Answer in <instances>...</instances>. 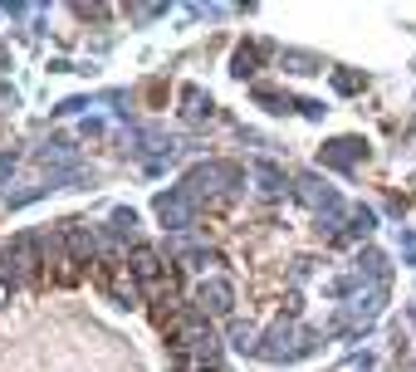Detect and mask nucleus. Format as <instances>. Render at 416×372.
I'll return each mask as SVG.
<instances>
[{"mask_svg": "<svg viewBox=\"0 0 416 372\" xmlns=\"http://www.w3.org/2000/svg\"><path fill=\"white\" fill-rule=\"evenodd\" d=\"M255 98H260L270 113H284V108H289V98H284V93H275V89H255Z\"/></svg>", "mask_w": 416, "mask_h": 372, "instance_id": "11", "label": "nucleus"}, {"mask_svg": "<svg viewBox=\"0 0 416 372\" xmlns=\"http://www.w3.org/2000/svg\"><path fill=\"white\" fill-rule=\"evenodd\" d=\"M182 103H187V108H182V113H187V118H191V123H201V118H206V98H201V89H182Z\"/></svg>", "mask_w": 416, "mask_h": 372, "instance_id": "9", "label": "nucleus"}, {"mask_svg": "<svg viewBox=\"0 0 416 372\" xmlns=\"http://www.w3.org/2000/svg\"><path fill=\"white\" fill-rule=\"evenodd\" d=\"M196 299H201V309H210V314H230V304H235V294H230L225 279H206L196 289Z\"/></svg>", "mask_w": 416, "mask_h": 372, "instance_id": "5", "label": "nucleus"}, {"mask_svg": "<svg viewBox=\"0 0 416 372\" xmlns=\"http://www.w3.org/2000/svg\"><path fill=\"white\" fill-rule=\"evenodd\" d=\"M69 250H74V265H89V260H94V230L74 225V230H69Z\"/></svg>", "mask_w": 416, "mask_h": 372, "instance_id": "7", "label": "nucleus"}, {"mask_svg": "<svg viewBox=\"0 0 416 372\" xmlns=\"http://www.w3.org/2000/svg\"><path fill=\"white\" fill-rule=\"evenodd\" d=\"M358 84H363L358 74H338V89H343V93H353V89H358Z\"/></svg>", "mask_w": 416, "mask_h": 372, "instance_id": "14", "label": "nucleus"}, {"mask_svg": "<svg viewBox=\"0 0 416 372\" xmlns=\"http://www.w3.org/2000/svg\"><path fill=\"white\" fill-rule=\"evenodd\" d=\"M34 265H39V245H34L30 235H20L15 245L0 250V279H5V284H25V279L34 275Z\"/></svg>", "mask_w": 416, "mask_h": 372, "instance_id": "1", "label": "nucleus"}, {"mask_svg": "<svg viewBox=\"0 0 416 372\" xmlns=\"http://www.w3.org/2000/svg\"><path fill=\"white\" fill-rule=\"evenodd\" d=\"M260 59H265V44H240L230 64H235V74L245 79V74H255V64H260Z\"/></svg>", "mask_w": 416, "mask_h": 372, "instance_id": "8", "label": "nucleus"}, {"mask_svg": "<svg viewBox=\"0 0 416 372\" xmlns=\"http://www.w3.org/2000/svg\"><path fill=\"white\" fill-rule=\"evenodd\" d=\"M191 216H196V201L177 186V191H167V196H157V221L162 225H172V230H187L191 225Z\"/></svg>", "mask_w": 416, "mask_h": 372, "instance_id": "2", "label": "nucleus"}, {"mask_svg": "<svg viewBox=\"0 0 416 372\" xmlns=\"http://www.w3.org/2000/svg\"><path fill=\"white\" fill-rule=\"evenodd\" d=\"M255 177L265 182V191H279V186H284V172H279V167H270V162H255Z\"/></svg>", "mask_w": 416, "mask_h": 372, "instance_id": "10", "label": "nucleus"}, {"mask_svg": "<svg viewBox=\"0 0 416 372\" xmlns=\"http://www.w3.org/2000/svg\"><path fill=\"white\" fill-rule=\"evenodd\" d=\"M99 284H103L118 304H137V284H132V275L113 270V260H103V265H99Z\"/></svg>", "mask_w": 416, "mask_h": 372, "instance_id": "4", "label": "nucleus"}, {"mask_svg": "<svg viewBox=\"0 0 416 372\" xmlns=\"http://www.w3.org/2000/svg\"><path fill=\"white\" fill-rule=\"evenodd\" d=\"M240 172L235 167H225V162H206V167H196L187 182H182V191L196 201V196H206V191H220V182H235Z\"/></svg>", "mask_w": 416, "mask_h": 372, "instance_id": "3", "label": "nucleus"}, {"mask_svg": "<svg viewBox=\"0 0 416 372\" xmlns=\"http://www.w3.org/2000/svg\"><path fill=\"white\" fill-rule=\"evenodd\" d=\"M358 157H367V147H363L358 137H338V142H328V152H323V167H353Z\"/></svg>", "mask_w": 416, "mask_h": 372, "instance_id": "6", "label": "nucleus"}, {"mask_svg": "<svg viewBox=\"0 0 416 372\" xmlns=\"http://www.w3.org/2000/svg\"><path fill=\"white\" fill-rule=\"evenodd\" d=\"M113 225H118V230H132V225H137V216H132V211H118V216H113Z\"/></svg>", "mask_w": 416, "mask_h": 372, "instance_id": "13", "label": "nucleus"}, {"mask_svg": "<svg viewBox=\"0 0 416 372\" xmlns=\"http://www.w3.org/2000/svg\"><path fill=\"white\" fill-rule=\"evenodd\" d=\"M187 260H191V270H210V265H215V260H210L206 250H191V255H187Z\"/></svg>", "mask_w": 416, "mask_h": 372, "instance_id": "12", "label": "nucleus"}]
</instances>
